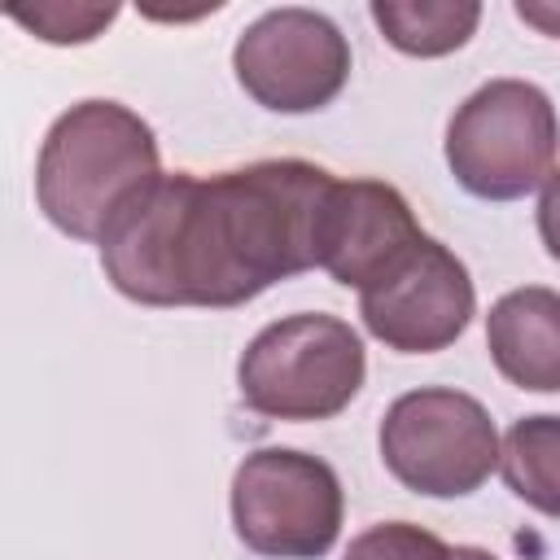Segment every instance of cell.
<instances>
[{
    "instance_id": "ba28073f",
    "label": "cell",
    "mask_w": 560,
    "mask_h": 560,
    "mask_svg": "<svg viewBox=\"0 0 560 560\" xmlns=\"http://www.w3.org/2000/svg\"><path fill=\"white\" fill-rule=\"evenodd\" d=\"M477 311L468 267L433 236H420L385 276L359 289L363 328L398 354H433L464 337Z\"/></svg>"
},
{
    "instance_id": "30bf717a",
    "label": "cell",
    "mask_w": 560,
    "mask_h": 560,
    "mask_svg": "<svg viewBox=\"0 0 560 560\" xmlns=\"http://www.w3.org/2000/svg\"><path fill=\"white\" fill-rule=\"evenodd\" d=\"M486 346L503 381L529 394L560 389V298L547 284L503 293L486 315Z\"/></svg>"
},
{
    "instance_id": "52a82bcc",
    "label": "cell",
    "mask_w": 560,
    "mask_h": 560,
    "mask_svg": "<svg viewBox=\"0 0 560 560\" xmlns=\"http://www.w3.org/2000/svg\"><path fill=\"white\" fill-rule=\"evenodd\" d=\"M350 39L315 9H267L232 48L236 83L271 114H311L341 96L350 79Z\"/></svg>"
},
{
    "instance_id": "7a4b0ae2",
    "label": "cell",
    "mask_w": 560,
    "mask_h": 560,
    "mask_svg": "<svg viewBox=\"0 0 560 560\" xmlns=\"http://www.w3.org/2000/svg\"><path fill=\"white\" fill-rule=\"evenodd\" d=\"M162 153L153 127L118 101H79L48 127L35 162V201L44 219L96 241L158 184Z\"/></svg>"
},
{
    "instance_id": "6da1fadb",
    "label": "cell",
    "mask_w": 560,
    "mask_h": 560,
    "mask_svg": "<svg viewBox=\"0 0 560 560\" xmlns=\"http://www.w3.org/2000/svg\"><path fill=\"white\" fill-rule=\"evenodd\" d=\"M328 184L332 175L302 158L158 175L101 236L105 280L140 306H245L315 267V214Z\"/></svg>"
},
{
    "instance_id": "7c38bea8",
    "label": "cell",
    "mask_w": 560,
    "mask_h": 560,
    "mask_svg": "<svg viewBox=\"0 0 560 560\" xmlns=\"http://www.w3.org/2000/svg\"><path fill=\"white\" fill-rule=\"evenodd\" d=\"M556 416H521L503 446H499V468L503 481L516 499H525L529 508H538L542 516H556L560 499H556Z\"/></svg>"
},
{
    "instance_id": "5bb4252c",
    "label": "cell",
    "mask_w": 560,
    "mask_h": 560,
    "mask_svg": "<svg viewBox=\"0 0 560 560\" xmlns=\"http://www.w3.org/2000/svg\"><path fill=\"white\" fill-rule=\"evenodd\" d=\"M4 13L48 44H88L118 18L114 4L105 9L101 4H35V9H4Z\"/></svg>"
},
{
    "instance_id": "9c48e42d",
    "label": "cell",
    "mask_w": 560,
    "mask_h": 560,
    "mask_svg": "<svg viewBox=\"0 0 560 560\" xmlns=\"http://www.w3.org/2000/svg\"><path fill=\"white\" fill-rule=\"evenodd\" d=\"M420 236L424 232L394 184L332 179L315 214V267L346 289H368Z\"/></svg>"
},
{
    "instance_id": "277c9868",
    "label": "cell",
    "mask_w": 560,
    "mask_h": 560,
    "mask_svg": "<svg viewBox=\"0 0 560 560\" xmlns=\"http://www.w3.org/2000/svg\"><path fill=\"white\" fill-rule=\"evenodd\" d=\"M446 166L481 201L538 192L556 166V109L525 79L481 83L446 122Z\"/></svg>"
},
{
    "instance_id": "8fae6325",
    "label": "cell",
    "mask_w": 560,
    "mask_h": 560,
    "mask_svg": "<svg viewBox=\"0 0 560 560\" xmlns=\"http://www.w3.org/2000/svg\"><path fill=\"white\" fill-rule=\"evenodd\" d=\"M372 22L407 57H446L464 48L481 22L472 0H372Z\"/></svg>"
},
{
    "instance_id": "4fadbf2b",
    "label": "cell",
    "mask_w": 560,
    "mask_h": 560,
    "mask_svg": "<svg viewBox=\"0 0 560 560\" xmlns=\"http://www.w3.org/2000/svg\"><path fill=\"white\" fill-rule=\"evenodd\" d=\"M341 560H451V547L411 521H381L354 534Z\"/></svg>"
},
{
    "instance_id": "3957f363",
    "label": "cell",
    "mask_w": 560,
    "mask_h": 560,
    "mask_svg": "<svg viewBox=\"0 0 560 560\" xmlns=\"http://www.w3.org/2000/svg\"><path fill=\"white\" fill-rule=\"evenodd\" d=\"M368 376L359 332L324 311L267 324L236 363L241 402L267 420H332L354 402Z\"/></svg>"
},
{
    "instance_id": "5b68a950",
    "label": "cell",
    "mask_w": 560,
    "mask_h": 560,
    "mask_svg": "<svg viewBox=\"0 0 560 560\" xmlns=\"http://www.w3.org/2000/svg\"><path fill=\"white\" fill-rule=\"evenodd\" d=\"M381 459L402 490L459 499L481 490V481L499 468V429L464 389H407L385 407Z\"/></svg>"
},
{
    "instance_id": "8992f818",
    "label": "cell",
    "mask_w": 560,
    "mask_h": 560,
    "mask_svg": "<svg viewBox=\"0 0 560 560\" xmlns=\"http://www.w3.org/2000/svg\"><path fill=\"white\" fill-rule=\"evenodd\" d=\"M337 472L306 451L262 446L232 472V529L262 560H319L341 534Z\"/></svg>"
},
{
    "instance_id": "9a60e30c",
    "label": "cell",
    "mask_w": 560,
    "mask_h": 560,
    "mask_svg": "<svg viewBox=\"0 0 560 560\" xmlns=\"http://www.w3.org/2000/svg\"><path fill=\"white\" fill-rule=\"evenodd\" d=\"M451 560H499L486 547H451Z\"/></svg>"
}]
</instances>
